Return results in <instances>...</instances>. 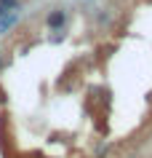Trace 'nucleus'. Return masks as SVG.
<instances>
[{"label":"nucleus","mask_w":152,"mask_h":158,"mask_svg":"<svg viewBox=\"0 0 152 158\" xmlns=\"http://www.w3.org/2000/svg\"><path fill=\"white\" fill-rule=\"evenodd\" d=\"M61 24H64V11H53V14L48 16V27L51 30H59Z\"/></svg>","instance_id":"obj_1"},{"label":"nucleus","mask_w":152,"mask_h":158,"mask_svg":"<svg viewBox=\"0 0 152 158\" xmlns=\"http://www.w3.org/2000/svg\"><path fill=\"white\" fill-rule=\"evenodd\" d=\"M16 6H19V0H0V16L8 14V11H14Z\"/></svg>","instance_id":"obj_2"}]
</instances>
